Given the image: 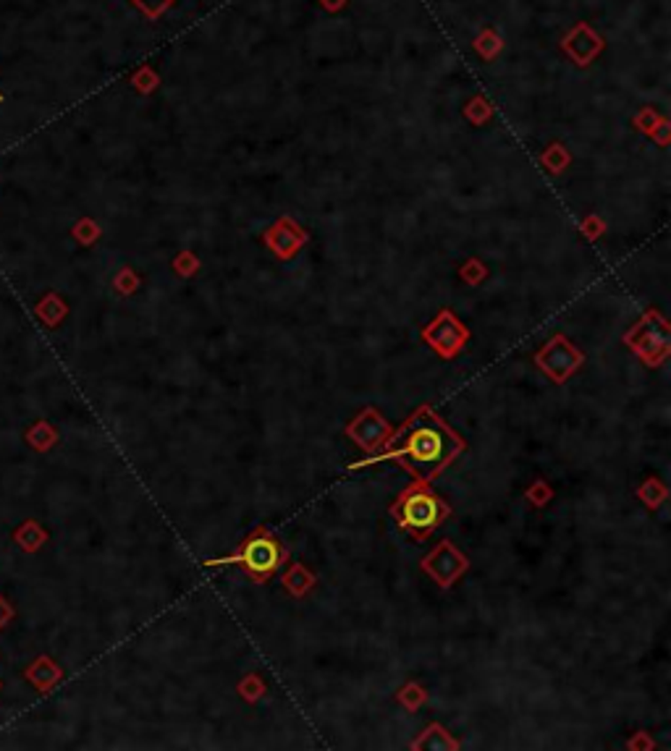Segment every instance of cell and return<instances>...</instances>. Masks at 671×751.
Returning <instances> with one entry per match:
<instances>
[{
  "mask_svg": "<svg viewBox=\"0 0 671 751\" xmlns=\"http://www.w3.org/2000/svg\"><path fill=\"white\" fill-rule=\"evenodd\" d=\"M399 518H402V524L406 529L428 532L441 518V502L436 501L430 493H425V490H412V493H406L402 498Z\"/></svg>",
  "mask_w": 671,
  "mask_h": 751,
  "instance_id": "cell-2",
  "label": "cell"
},
{
  "mask_svg": "<svg viewBox=\"0 0 671 751\" xmlns=\"http://www.w3.org/2000/svg\"><path fill=\"white\" fill-rule=\"evenodd\" d=\"M136 5L142 8V11H147L150 16H158L166 5H171L174 0H135Z\"/></svg>",
  "mask_w": 671,
  "mask_h": 751,
  "instance_id": "cell-4",
  "label": "cell"
},
{
  "mask_svg": "<svg viewBox=\"0 0 671 751\" xmlns=\"http://www.w3.org/2000/svg\"><path fill=\"white\" fill-rule=\"evenodd\" d=\"M0 103H3V95H0Z\"/></svg>",
  "mask_w": 671,
  "mask_h": 751,
  "instance_id": "cell-6",
  "label": "cell"
},
{
  "mask_svg": "<svg viewBox=\"0 0 671 751\" xmlns=\"http://www.w3.org/2000/svg\"><path fill=\"white\" fill-rule=\"evenodd\" d=\"M234 561L244 565L255 576H266L270 571H275V565L281 561V550L273 540H252L247 542L244 553L236 556Z\"/></svg>",
  "mask_w": 671,
  "mask_h": 751,
  "instance_id": "cell-3",
  "label": "cell"
},
{
  "mask_svg": "<svg viewBox=\"0 0 671 751\" xmlns=\"http://www.w3.org/2000/svg\"><path fill=\"white\" fill-rule=\"evenodd\" d=\"M11 618H13V608H11V605H8V602H5V600L0 597V628L5 626V624H8Z\"/></svg>",
  "mask_w": 671,
  "mask_h": 751,
  "instance_id": "cell-5",
  "label": "cell"
},
{
  "mask_svg": "<svg viewBox=\"0 0 671 751\" xmlns=\"http://www.w3.org/2000/svg\"><path fill=\"white\" fill-rule=\"evenodd\" d=\"M457 450H459V440L449 433V427H443L436 419L417 417L414 425L406 427L399 448H394L389 456L406 458L412 471L420 477H433L438 469H443L454 458Z\"/></svg>",
  "mask_w": 671,
  "mask_h": 751,
  "instance_id": "cell-1",
  "label": "cell"
}]
</instances>
